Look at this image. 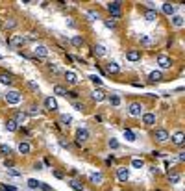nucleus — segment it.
<instances>
[{
    "mask_svg": "<svg viewBox=\"0 0 185 191\" xmlns=\"http://www.w3.org/2000/svg\"><path fill=\"white\" fill-rule=\"evenodd\" d=\"M106 70H107L109 74H119V73H120V67H119L117 63H115V61H109V63H107V67H106Z\"/></svg>",
    "mask_w": 185,
    "mask_h": 191,
    "instance_id": "f3484780",
    "label": "nucleus"
},
{
    "mask_svg": "<svg viewBox=\"0 0 185 191\" xmlns=\"http://www.w3.org/2000/svg\"><path fill=\"white\" fill-rule=\"evenodd\" d=\"M0 82H2L4 85H11V84H13V76H11V74L2 73V74H0Z\"/></svg>",
    "mask_w": 185,
    "mask_h": 191,
    "instance_id": "b1692460",
    "label": "nucleus"
},
{
    "mask_svg": "<svg viewBox=\"0 0 185 191\" xmlns=\"http://www.w3.org/2000/svg\"><path fill=\"white\" fill-rule=\"evenodd\" d=\"M124 137H126V141H135V134L131 132V130H124Z\"/></svg>",
    "mask_w": 185,
    "mask_h": 191,
    "instance_id": "4c0bfd02",
    "label": "nucleus"
},
{
    "mask_svg": "<svg viewBox=\"0 0 185 191\" xmlns=\"http://www.w3.org/2000/svg\"><path fill=\"white\" fill-rule=\"evenodd\" d=\"M87 17H89V20H98V11L89 9V11H87Z\"/></svg>",
    "mask_w": 185,
    "mask_h": 191,
    "instance_id": "e433bc0d",
    "label": "nucleus"
},
{
    "mask_svg": "<svg viewBox=\"0 0 185 191\" xmlns=\"http://www.w3.org/2000/svg\"><path fill=\"white\" fill-rule=\"evenodd\" d=\"M54 93L59 95V97H67V91H65V87H61V85H54Z\"/></svg>",
    "mask_w": 185,
    "mask_h": 191,
    "instance_id": "473e14b6",
    "label": "nucleus"
},
{
    "mask_svg": "<svg viewBox=\"0 0 185 191\" xmlns=\"http://www.w3.org/2000/svg\"><path fill=\"white\" fill-rule=\"evenodd\" d=\"M48 70H50L52 74H61V69L58 65H54V63H48Z\"/></svg>",
    "mask_w": 185,
    "mask_h": 191,
    "instance_id": "72a5a7b5",
    "label": "nucleus"
},
{
    "mask_svg": "<svg viewBox=\"0 0 185 191\" xmlns=\"http://www.w3.org/2000/svg\"><path fill=\"white\" fill-rule=\"evenodd\" d=\"M30 150H32L30 143H26V141H20V143H19V152H20V154H30Z\"/></svg>",
    "mask_w": 185,
    "mask_h": 191,
    "instance_id": "412c9836",
    "label": "nucleus"
},
{
    "mask_svg": "<svg viewBox=\"0 0 185 191\" xmlns=\"http://www.w3.org/2000/svg\"><path fill=\"white\" fill-rule=\"evenodd\" d=\"M107 11L117 19V17H120V2H109L107 4Z\"/></svg>",
    "mask_w": 185,
    "mask_h": 191,
    "instance_id": "20e7f679",
    "label": "nucleus"
},
{
    "mask_svg": "<svg viewBox=\"0 0 185 191\" xmlns=\"http://www.w3.org/2000/svg\"><path fill=\"white\" fill-rule=\"evenodd\" d=\"M169 182H170V184H178V182H180V175L174 173V171L169 173Z\"/></svg>",
    "mask_w": 185,
    "mask_h": 191,
    "instance_id": "7c9ffc66",
    "label": "nucleus"
},
{
    "mask_svg": "<svg viewBox=\"0 0 185 191\" xmlns=\"http://www.w3.org/2000/svg\"><path fill=\"white\" fill-rule=\"evenodd\" d=\"M87 139H89V132L85 128H80L76 132V143H78V145H82V143H85Z\"/></svg>",
    "mask_w": 185,
    "mask_h": 191,
    "instance_id": "423d86ee",
    "label": "nucleus"
},
{
    "mask_svg": "<svg viewBox=\"0 0 185 191\" xmlns=\"http://www.w3.org/2000/svg\"><path fill=\"white\" fill-rule=\"evenodd\" d=\"M106 46L104 45H95V46H92V54H95V56H98V58H104L106 56Z\"/></svg>",
    "mask_w": 185,
    "mask_h": 191,
    "instance_id": "2eb2a0df",
    "label": "nucleus"
},
{
    "mask_svg": "<svg viewBox=\"0 0 185 191\" xmlns=\"http://www.w3.org/2000/svg\"><path fill=\"white\" fill-rule=\"evenodd\" d=\"M178 160H180V161H185V152H181V154L178 156Z\"/></svg>",
    "mask_w": 185,
    "mask_h": 191,
    "instance_id": "5fc2aeb1",
    "label": "nucleus"
},
{
    "mask_svg": "<svg viewBox=\"0 0 185 191\" xmlns=\"http://www.w3.org/2000/svg\"><path fill=\"white\" fill-rule=\"evenodd\" d=\"M89 180H91V184H102L104 182V175L102 173H91Z\"/></svg>",
    "mask_w": 185,
    "mask_h": 191,
    "instance_id": "a211bd4d",
    "label": "nucleus"
},
{
    "mask_svg": "<svg viewBox=\"0 0 185 191\" xmlns=\"http://www.w3.org/2000/svg\"><path fill=\"white\" fill-rule=\"evenodd\" d=\"M89 80H91L92 84H95V85H102V78H100V76H96V74H91V76H89Z\"/></svg>",
    "mask_w": 185,
    "mask_h": 191,
    "instance_id": "58836bf2",
    "label": "nucleus"
},
{
    "mask_svg": "<svg viewBox=\"0 0 185 191\" xmlns=\"http://www.w3.org/2000/svg\"><path fill=\"white\" fill-rule=\"evenodd\" d=\"M0 154H4V156H8V154H11V149H9L8 145H0Z\"/></svg>",
    "mask_w": 185,
    "mask_h": 191,
    "instance_id": "a19ab883",
    "label": "nucleus"
},
{
    "mask_svg": "<svg viewBox=\"0 0 185 191\" xmlns=\"http://www.w3.org/2000/svg\"><path fill=\"white\" fill-rule=\"evenodd\" d=\"M0 191H4V189H2V187H0Z\"/></svg>",
    "mask_w": 185,
    "mask_h": 191,
    "instance_id": "4d7b16f0",
    "label": "nucleus"
},
{
    "mask_svg": "<svg viewBox=\"0 0 185 191\" xmlns=\"http://www.w3.org/2000/svg\"><path fill=\"white\" fill-rule=\"evenodd\" d=\"M59 123H63V124L68 126V124L72 123V117H71V115H59Z\"/></svg>",
    "mask_w": 185,
    "mask_h": 191,
    "instance_id": "c85d7f7f",
    "label": "nucleus"
},
{
    "mask_svg": "<svg viewBox=\"0 0 185 191\" xmlns=\"http://www.w3.org/2000/svg\"><path fill=\"white\" fill-rule=\"evenodd\" d=\"M172 143H174V145H178V147H181L183 143H185V134L183 132H176L172 135Z\"/></svg>",
    "mask_w": 185,
    "mask_h": 191,
    "instance_id": "4468645a",
    "label": "nucleus"
},
{
    "mask_svg": "<svg viewBox=\"0 0 185 191\" xmlns=\"http://www.w3.org/2000/svg\"><path fill=\"white\" fill-rule=\"evenodd\" d=\"M26 119H28V115H26L24 111H17V113H15V117H13V121H15L17 124H22V123L26 121Z\"/></svg>",
    "mask_w": 185,
    "mask_h": 191,
    "instance_id": "aec40b11",
    "label": "nucleus"
},
{
    "mask_svg": "<svg viewBox=\"0 0 185 191\" xmlns=\"http://www.w3.org/2000/svg\"><path fill=\"white\" fill-rule=\"evenodd\" d=\"M143 165H145V161H143V160H139V158L131 160V167H135V169H141Z\"/></svg>",
    "mask_w": 185,
    "mask_h": 191,
    "instance_id": "c9c22d12",
    "label": "nucleus"
},
{
    "mask_svg": "<svg viewBox=\"0 0 185 191\" xmlns=\"http://www.w3.org/2000/svg\"><path fill=\"white\" fill-rule=\"evenodd\" d=\"M2 189H4V191H17V187H13V186H9V184L2 186Z\"/></svg>",
    "mask_w": 185,
    "mask_h": 191,
    "instance_id": "a18cd8bd",
    "label": "nucleus"
},
{
    "mask_svg": "<svg viewBox=\"0 0 185 191\" xmlns=\"http://www.w3.org/2000/svg\"><path fill=\"white\" fill-rule=\"evenodd\" d=\"M39 184H41V182H39V180H35V178H30V180H28V186H30L32 189H37V187H39Z\"/></svg>",
    "mask_w": 185,
    "mask_h": 191,
    "instance_id": "ea45409f",
    "label": "nucleus"
},
{
    "mask_svg": "<svg viewBox=\"0 0 185 191\" xmlns=\"http://www.w3.org/2000/svg\"><path fill=\"white\" fill-rule=\"evenodd\" d=\"M143 124H145V126L155 124V113H145V115H143Z\"/></svg>",
    "mask_w": 185,
    "mask_h": 191,
    "instance_id": "f8f14e48",
    "label": "nucleus"
},
{
    "mask_svg": "<svg viewBox=\"0 0 185 191\" xmlns=\"http://www.w3.org/2000/svg\"><path fill=\"white\" fill-rule=\"evenodd\" d=\"M4 99H6V102H8V104H19L22 97H20V93H19V91H15V89H13V91H8V93L4 95Z\"/></svg>",
    "mask_w": 185,
    "mask_h": 191,
    "instance_id": "f257e3e1",
    "label": "nucleus"
},
{
    "mask_svg": "<svg viewBox=\"0 0 185 191\" xmlns=\"http://www.w3.org/2000/svg\"><path fill=\"white\" fill-rule=\"evenodd\" d=\"M74 108H76L78 111H83V110H85V106H83V104H80V102H74Z\"/></svg>",
    "mask_w": 185,
    "mask_h": 191,
    "instance_id": "49530a36",
    "label": "nucleus"
},
{
    "mask_svg": "<svg viewBox=\"0 0 185 191\" xmlns=\"http://www.w3.org/2000/svg\"><path fill=\"white\" fill-rule=\"evenodd\" d=\"M9 43H11L13 46H22V45H26V43H28V37H22V35H13Z\"/></svg>",
    "mask_w": 185,
    "mask_h": 191,
    "instance_id": "9b49d317",
    "label": "nucleus"
},
{
    "mask_svg": "<svg viewBox=\"0 0 185 191\" xmlns=\"http://www.w3.org/2000/svg\"><path fill=\"white\" fill-rule=\"evenodd\" d=\"M117 178L120 182H126L130 178V169H126V167H119V169H117Z\"/></svg>",
    "mask_w": 185,
    "mask_h": 191,
    "instance_id": "9d476101",
    "label": "nucleus"
},
{
    "mask_svg": "<svg viewBox=\"0 0 185 191\" xmlns=\"http://www.w3.org/2000/svg\"><path fill=\"white\" fill-rule=\"evenodd\" d=\"M126 59L128 61H139V59H141V50H135V49L128 50L126 52Z\"/></svg>",
    "mask_w": 185,
    "mask_h": 191,
    "instance_id": "1a4fd4ad",
    "label": "nucleus"
},
{
    "mask_svg": "<svg viewBox=\"0 0 185 191\" xmlns=\"http://www.w3.org/2000/svg\"><path fill=\"white\" fill-rule=\"evenodd\" d=\"M15 26H17V20H15V19H8V20L4 22V28H6V30H11V28H15Z\"/></svg>",
    "mask_w": 185,
    "mask_h": 191,
    "instance_id": "cd10ccee",
    "label": "nucleus"
},
{
    "mask_svg": "<svg viewBox=\"0 0 185 191\" xmlns=\"http://www.w3.org/2000/svg\"><path fill=\"white\" fill-rule=\"evenodd\" d=\"M33 56H35V58H46V56H48V49H46L44 45H35Z\"/></svg>",
    "mask_w": 185,
    "mask_h": 191,
    "instance_id": "39448f33",
    "label": "nucleus"
},
{
    "mask_svg": "<svg viewBox=\"0 0 185 191\" xmlns=\"http://www.w3.org/2000/svg\"><path fill=\"white\" fill-rule=\"evenodd\" d=\"M145 19H146L148 22H155V20H157V11H155V9H146V11H145Z\"/></svg>",
    "mask_w": 185,
    "mask_h": 191,
    "instance_id": "6ab92c4d",
    "label": "nucleus"
},
{
    "mask_svg": "<svg viewBox=\"0 0 185 191\" xmlns=\"http://www.w3.org/2000/svg\"><path fill=\"white\" fill-rule=\"evenodd\" d=\"M71 43L76 46V49H80V46H83L85 45V41H83V37H80V35H74L72 39H71Z\"/></svg>",
    "mask_w": 185,
    "mask_h": 191,
    "instance_id": "a878e982",
    "label": "nucleus"
},
{
    "mask_svg": "<svg viewBox=\"0 0 185 191\" xmlns=\"http://www.w3.org/2000/svg\"><path fill=\"white\" fill-rule=\"evenodd\" d=\"M17 128H19V124L13 121V119H8L6 121V130L8 132H17Z\"/></svg>",
    "mask_w": 185,
    "mask_h": 191,
    "instance_id": "393cba45",
    "label": "nucleus"
},
{
    "mask_svg": "<svg viewBox=\"0 0 185 191\" xmlns=\"http://www.w3.org/2000/svg\"><path fill=\"white\" fill-rule=\"evenodd\" d=\"M8 173L13 175V176H20V173H19V171H13V169H8Z\"/></svg>",
    "mask_w": 185,
    "mask_h": 191,
    "instance_id": "8fccbe9b",
    "label": "nucleus"
},
{
    "mask_svg": "<svg viewBox=\"0 0 185 191\" xmlns=\"http://www.w3.org/2000/svg\"><path fill=\"white\" fill-rule=\"evenodd\" d=\"M148 80L150 82H161V80H163V73H161V70H152V73L148 74Z\"/></svg>",
    "mask_w": 185,
    "mask_h": 191,
    "instance_id": "dca6fc26",
    "label": "nucleus"
},
{
    "mask_svg": "<svg viewBox=\"0 0 185 191\" xmlns=\"http://www.w3.org/2000/svg\"><path fill=\"white\" fill-rule=\"evenodd\" d=\"M109 102H111V106H119V104H120V97H119V95H111V97H109Z\"/></svg>",
    "mask_w": 185,
    "mask_h": 191,
    "instance_id": "f704fd0d",
    "label": "nucleus"
},
{
    "mask_svg": "<svg viewBox=\"0 0 185 191\" xmlns=\"http://www.w3.org/2000/svg\"><path fill=\"white\" fill-rule=\"evenodd\" d=\"M172 24H174L176 28H181V26H183V17L174 15V17H172Z\"/></svg>",
    "mask_w": 185,
    "mask_h": 191,
    "instance_id": "bb28decb",
    "label": "nucleus"
},
{
    "mask_svg": "<svg viewBox=\"0 0 185 191\" xmlns=\"http://www.w3.org/2000/svg\"><path fill=\"white\" fill-rule=\"evenodd\" d=\"M154 139L159 141V143H165V141L169 139V132H167L165 128H157V130L154 132Z\"/></svg>",
    "mask_w": 185,
    "mask_h": 191,
    "instance_id": "7ed1b4c3",
    "label": "nucleus"
},
{
    "mask_svg": "<svg viewBox=\"0 0 185 191\" xmlns=\"http://www.w3.org/2000/svg\"><path fill=\"white\" fill-rule=\"evenodd\" d=\"M152 37H148V35H141V45L143 46H152Z\"/></svg>",
    "mask_w": 185,
    "mask_h": 191,
    "instance_id": "c756f323",
    "label": "nucleus"
},
{
    "mask_svg": "<svg viewBox=\"0 0 185 191\" xmlns=\"http://www.w3.org/2000/svg\"><path fill=\"white\" fill-rule=\"evenodd\" d=\"M65 80L68 82V84H78V74L74 73V70H65Z\"/></svg>",
    "mask_w": 185,
    "mask_h": 191,
    "instance_id": "ddd939ff",
    "label": "nucleus"
},
{
    "mask_svg": "<svg viewBox=\"0 0 185 191\" xmlns=\"http://www.w3.org/2000/svg\"><path fill=\"white\" fill-rule=\"evenodd\" d=\"M54 176H56V178H63V173H59V171H54Z\"/></svg>",
    "mask_w": 185,
    "mask_h": 191,
    "instance_id": "864d4df0",
    "label": "nucleus"
},
{
    "mask_svg": "<svg viewBox=\"0 0 185 191\" xmlns=\"http://www.w3.org/2000/svg\"><path fill=\"white\" fill-rule=\"evenodd\" d=\"M59 145H61V147H65V149H68V141H65V139H61V141H59Z\"/></svg>",
    "mask_w": 185,
    "mask_h": 191,
    "instance_id": "3c124183",
    "label": "nucleus"
},
{
    "mask_svg": "<svg viewBox=\"0 0 185 191\" xmlns=\"http://www.w3.org/2000/svg\"><path fill=\"white\" fill-rule=\"evenodd\" d=\"M33 167H35V169H37V171H39V169H41V167H43V163H41V161H37V163H35V165H33Z\"/></svg>",
    "mask_w": 185,
    "mask_h": 191,
    "instance_id": "6e6d98bb",
    "label": "nucleus"
},
{
    "mask_svg": "<svg viewBox=\"0 0 185 191\" xmlns=\"http://www.w3.org/2000/svg\"><path fill=\"white\" fill-rule=\"evenodd\" d=\"M161 9H163V13H165V15H174V11H176L174 4H170V2H165Z\"/></svg>",
    "mask_w": 185,
    "mask_h": 191,
    "instance_id": "4be33fe9",
    "label": "nucleus"
},
{
    "mask_svg": "<svg viewBox=\"0 0 185 191\" xmlns=\"http://www.w3.org/2000/svg\"><path fill=\"white\" fill-rule=\"evenodd\" d=\"M157 65H159L161 69H170V67H172V59H170L169 56H165V54H159V56H157Z\"/></svg>",
    "mask_w": 185,
    "mask_h": 191,
    "instance_id": "f03ea898",
    "label": "nucleus"
},
{
    "mask_svg": "<svg viewBox=\"0 0 185 191\" xmlns=\"http://www.w3.org/2000/svg\"><path fill=\"white\" fill-rule=\"evenodd\" d=\"M37 113H39V110H37L35 106H32V108H30V111H28L26 115H37Z\"/></svg>",
    "mask_w": 185,
    "mask_h": 191,
    "instance_id": "c03bdc74",
    "label": "nucleus"
},
{
    "mask_svg": "<svg viewBox=\"0 0 185 191\" xmlns=\"http://www.w3.org/2000/svg\"><path fill=\"white\" fill-rule=\"evenodd\" d=\"M71 187H72L74 191H83V186H82V182H78V180H71Z\"/></svg>",
    "mask_w": 185,
    "mask_h": 191,
    "instance_id": "2f4dec72",
    "label": "nucleus"
},
{
    "mask_svg": "<svg viewBox=\"0 0 185 191\" xmlns=\"http://www.w3.org/2000/svg\"><path fill=\"white\" fill-rule=\"evenodd\" d=\"M4 165H6V167H9V169H11V167H13V161H11V160H6V161H4Z\"/></svg>",
    "mask_w": 185,
    "mask_h": 191,
    "instance_id": "603ef678",
    "label": "nucleus"
},
{
    "mask_svg": "<svg viewBox=\"0 0 185 191\" xmlns=\"http://www.w3.org/2000/svg\"><path fill=\"white\" fill-rule=\"evenodd\" d=\"M104 24H106V28H115V20L107 19V20H104Z\"/></svg>",
    "mask_w": 185,
    "mask_h": 191,
    "instance_id": "37998d69",
    "label": "nucleus"
},
{
    "mask_svg": "<svg viewBox=\"0 0 185 191\" xmlns=\"http://www.w3.org/2000/svg\"><path fill=\"white\" fill-rule=\"evenodd\" d=\"M92 99H95L96 102H100V100L106 99V93H104L102 89H95V91H92Z\"/></svg>",
    "mask_w": 185,
    "mask_h": 191,
    "instance_id": "5701e85b",
    "label": "nucleus"
},
{
    "mask_svg": "<svg viewBox=\"0 0 185 191\" xmlns=\"http://www.w3.org/2000/svg\"><path fill=\"white\" fill-rule=\"evenodd\" d=\"M107 145H109V149H119V141H117V139H113V137H111V139L107 141Z\"/></svg>",
    "mask_w": 185,
    "mask_h": 191,
    "instance_id": "79ce46f5",
    "label": "nucleus"
},
{
    "mask_svg": "<svg viewBox=\"0 0 185 191\" xmlns=\"http://www.w3.org/2000/svg\"><path fill=\"white\" fill-rule=\"evenodd\" d=\"M130 115H133V117H139V115H141L143 113V106L141 104H139V102H133V104H130Z\"/></svg>",
    "mask_w": 185,
    "mask_h": 191,
    "instance_id": "6e6552de",
    "label": "nucleus"
},
{
    "mask_svg": "<svg viewBox=\"0 0 185 191\" xmlns=\"http://www.w3.org/2000/svg\"><path fill=\"white\" fill-rule=\"evenodd\" d=\"M44 108L48 110V111H56V110H58L56 99H54V97H46V99H44Z\"/></svg>",
    "mask_w": 185,
    "mask_h": 191,
    "instance_id": "0eeeda50",
    "label": "nucleus"
},
{
    "mask_svg": "<svg viewBox=\"0 0 185 191\" xmlns=\"http://www.w3.org/2000/svg\"><path fill=\"white\" fill-rule=\"evenodd\" d=\"M28 87H30L32 91H39V87H37V85H35L33 82H28Z\"/></svg>",
    "mask_w": 185,
    "mask_h": 191,
    "instance_id": "09e8293b",
    "label": "nucleus"
},
{
    "mask_svg": "<svg viewBox=\"0 0 185 191\" xmlns=\"http://www.w3.org/2000/svg\"><path fill=\"white\" fill-rule=\"evenodd\" d=\"M39 187H41V189H44V191H52V187H50V186H46V184H43V182L39 184Z\"/></svg>",
    "mask_w": 185,
    "mask_h": 191,
    "instance_id": "de8ad7c7",
    "label": "nucleus"
}]
</instances>
